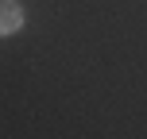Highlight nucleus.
I'll return each mask as SVG.
<instances>
[{
	"label": "nucleus",
	"instance_id": "obj_1",
	"mask_svg": "<svg viewBox=\"0 0 147 139\" xmlns=\"http://www.w3.org/2000/svg\"><path fill=\"white\" fill-rule=\"evenodd\" d=\"M23 27V8L20 0H0V35H16Z\"/></svg>",
	"mask_w": 147,
	"mask_h": 139
}]
</instances>
